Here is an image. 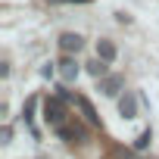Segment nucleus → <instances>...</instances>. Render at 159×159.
<instances>
[{
	"instance_id": "1",
	"label": "nucleus",
	"mask_w": 159,
	"mask_h": 159,
	"mask_svg": "<svg viewBox=\"0 0 159 159\" xmlns=\"http://www.w3.org/2000/svg\"><path fill=\"white\" fill-rule=\"evenodd\" d=\"M44 119H47V125L56 131V128H62L66 122H69V116H66V100H59V97H47L44 100Z\"/></svg>"
},
{
	"instance_id": "2",
	"label": "nucleus",
	"mask_w": 159,
	"mask_h": 159,
	"mask_svg": "<svg viewBox=\"0 0 159 159\" xmlns=\"http://www.w3.org/2000/svg\"><path fill=\"white\" fill-rule=\"evenodd\" d=\"M59 47H62V53H78L84 47V41H81V34H75V31H66V34H59Z\"/></svg>"
},
{
	"instance_id": "3",
	"label": "nucleus",
	"mask_w": 159,
	"mask_h": 159,
	"mask_svg": "<svg viewBox=\"0 0 159 159\" xmlns=\"http://www.w3.org/2000/svg\"><path fill=\"white\" fill-rule=\"evenodd\" d=\"M59 75H62V81H66V84H72L75 78H78V62H75V56L66 53V56L59 59Z\"/></svg>"
},
{
	"instance_id": "4",
	"label": "nucleus",
	"mask_w": 159,
	"mask_h": 159,
	"mask_svg": "<svg viewBox=\"0 0 159 159\" xmlns=\"http://www.w3.org/2000/svg\"><path fill=\"white\" fill-rule=\"evenodd\" d=\"M122 84H125L122 75H106V78H100V91H103L106 97H116V94L122 91Z\"/></svg>"
},
{
	"instance_id": "5",
	"label": "nucleus",
	"mask_w": 159,
	"mask_h": 159,
	"mask_svg": "<svg viewBox=\"0 0 159 159\" xmlns=\"http://www.w3.org/2000/svg\"><path fill=\"white\" fill-rule=\"evenodd\" d=\"M75 103H78V109H81V116L91 122V125H100V116H97V109L91 106V100L88 97H81V94H75Z\"/></svg>"
},
{
	"instance_id": "6",
	"label": "nucleus",
	"mask_w": 159,
	"mask_h": 159,
	"mask_svg": "<svg viewBox=\"0 0 159 159\" xmlns=\"http://www.w3.org/2000/svg\"><path fill=\"white\" fill-rule=\"evenodd\" d=\"M119 112H122L125 119H134V116H137V97H134L131 91H128V94L119 100Z\"/></svg>"
},
{
	"instance_id": "7",
	"label": "nucleus",
	"mask_w": 159,
	"mask_h": 159,
	"mask_svg": "<svg viewBox=\"0 0 159 159\" xmlns=\"http://www.w3.org/2000/svg\"><path fill=\"white\" fill-rule=\"evenodd\" d=\"M34 106H38V97H28V100H25V109H22V119H25L28 131L38 137V128H34Z\"/></svg>"
},
{
	"instance_id": "8",
	"label": "nucleus",
	"mask_w": 159,
	"mask_h": 159,
	"mask_svg": "<svg viewBox=\"0 0 159 159\" xmlns=\"http://www.w3.org/2000/svg\"><path fill=\"white\" fill-rule=\"evenodd\" d=\"M97 56H100L103 62H112V59H116V44H112V41H106V38H103V41H97Z\"/></svg>"
},
{
	"instance_id": "9",
	"label": "nucleus",
	"mask_w": 159,
	"mask_h": 159,
	"mask_svg": "<svg viewBox=\"0 0 159 159\" xmlns=\"http://www.w3.org/2000/svg\"><path fill=\"white\" fill-rule=\"evenodd\" d=\"M106 66H109V62H103V59L97 56L94 62H88V72H91L94 78H106Z\"/></svg>"
},
{
	"instance_id": "10",
	"label": "nucleus",
	"mask_w": 159,
	"mask_h": 159,
	"mask_svg": "<svg viewBox=\"0 0 159 159\" xmlns=\"http://www.w3.org/2000/svg\"><path fill=\"white\" fill-rule=\"evenodd\" d=\"M150 140H153V131L147 128V131H140V134H137V140H134V150H147V147H150Z\"/></svg>"
},
{
	"instance_id": "11",
	"label": "nucleus",
	"mask_w": 159,
	"mask_h": 159,
	"mask_svg": "<svg viewBox=\"0 0 159 159\" xmlns=\"http://www.w3.org/2000/svg\"><path fill=\"white\" fill-rule=\"evenodd\" d=\"M56 97H59V100H66V103H75V97H72V91H69V88H56Z\"/></svg>"
},
{
	"instance_id": "12",
	"label": "nucleus",
	"mask_w": 159,
	"mask_h": 159,
	"mask_svg": "<svg viewBox=\"0 0 159 159\" xmlns=\"http://www.w3.org/2000/svg\"><path fill=\"white\" fill-rule=\"evenodd\" d=\"M72 3H91V0H72Z\"/></svg>"
}]
</instances>
